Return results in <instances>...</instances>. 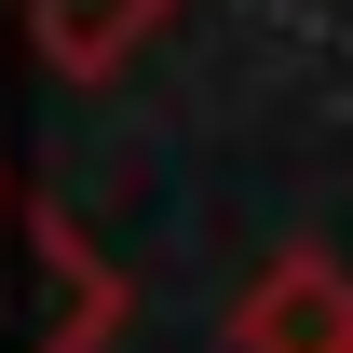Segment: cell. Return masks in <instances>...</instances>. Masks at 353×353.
<instances>
[{
    "instance_id": "6da1fadb",
    "label": "cell",
    "mask_w": 353,
    "mask_h": 353,
    "mask_svg": "<svg viewBox=\"0 0 353 353\" xmlns=\"http://www.w3.org/2000/svg\"><path fill=\"white\" fill-rule=\"evenodd\" d=\"M231 353H353V272L326 245L259 259V285L231 299Z\"/></svg>"
},
{
    "instance_id": "7a4b0ae2",
    "label": "cell",
    "mask_w": 353,
    "mask_h": 353,
    "mask_svg": "<svg viewBox=\"0 0 353 353\" xmlns=\"http://www.w3.org/2000/svg\"><path fill=\"white\" fill-rule=\"evenodd\" d=\"M28 14V54H41V82L95 95V82H123L136 54L176 28V0H14Z\"/></svg>"
},
{
    "instance_id": "3957f363",
    "label": "cell",
    "mask_w": 353,
    "mask_h": 353,
    "mask_svg": "<svg viewBox=\"0 0 353 353\" xmlns=\"http://www.w3.org/2000/svg\"><path fill=\"white\" fill-rule=\"evenodd\" d=\"M28 218H41V190H14V163H0V245H28Z\"/></svg>"
}]
</instances>
